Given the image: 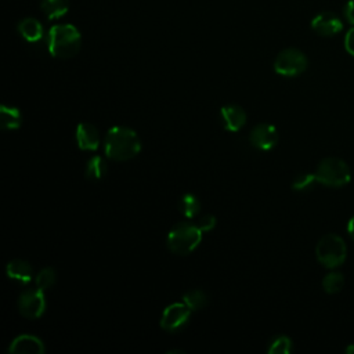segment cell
<instances>
[{
    "label": "cell",
    "instance_id": "cell-1",
    "mask_svg": "<svg viewBox=\"0 0 354 354\" xmlns=\"http://www.w3.org/2000/svg\"><path fill=\"white\" fill-rule=\"evenodd\" d=\"M104 151L112 160H129L137 156L141 151V141L133 129L126 126H113L105 136Z\"/></svg>",
    "mask_w": 354,
    "mask_h": 354
},
{
    "label": "cell",
    "instance_id": "cell-2",
    "mask_svg": "<svg viewBox=\"0 0 354 354\" xmlns=\"http://www.w3.org/2000/svg\"><path fill=\"white\" fill-rule=\"evenodd\" d=\"M82 46V35L72 24L54 25L47 35V47L53 57L71 58Z\"/></svg>",
    "mask_w": 354,
    "mask_h": 354
},
{
    "label": "cell",
    "instance_id": "cell-3",
    "mask_svg": "<svg viewBox=\"0 0 354 354\" xmlns=\"http://www.w3.org/2000/svg\"><path fill=\"white\" fill-rule=\"evenodd\" d=\"M202 234L203 231H201L195 223L181 221L174 224L169 231L166 245L174 254L187 256L199 246Z\"/></svg>",
    "mask_w": 354,
    "mask_h": 354
},
{
    "label": "cell",
    "instance_id": "cell-4",
    "mask_svg": "<svg viewBox=\"0 0 354 354\" xmlns=\"http://www.w3.org/2000/svg\"><path fill=\"white\" fill-rule=\"evenodd\" d=\"M315 178L319 184L326 187H343L350 181L351 173L347 163L335 156H329L322 159L315 170Z\"/></svg>",
    "mask_w": 354,
    "mask_h": 354
},
{
    "label": "cell",
    "instance_id": "cell-5",
    "mask_svg": "<svg viewBox=\"0 0 354 354\" xmlns=\"http://www.w3.org/2000/svg\"><path fill=\"white\" fill-rule=\"evenodd\" d=\"M346 243L343 238L336 234L324 235L315 246V256L318 261L326 268L340 267L346 260Z\"/></svg>",
    "mask_w": 354,
    "mask_h": 354
},
{
    "label": "cell",
    "instance_id": "cell-6",
    "mask_svg": "<svg viewBox=\"0 0 354 354\" xmlns=\"http://www.w3.org/2000/svg\"><path fill=\"white\" fill-rule=\"evenodd\" d=\"M307 68V57L297 48H285L282 50L275 61L274 71L278 75L293 77L303 73Z\"/></svg>",
    "mask_w": 354,
    "mask_h": 354
},
{
    "label": "cell",
    "instance_id": "cell-7",
    "mask_svg": "<svg viewBox=\"0 0 354 354\" xmlns=\"http://www.w3.org/2000/svg\"><path fill=\"white\" fill-rule=\"evenodd\" d=\"M18 310L25 318H40L46 311L44 292L39 288H28L22 290L18 297Z\"/></svg>",
    "mask_w": 354,
    "mask_h": 354
},
{
    "label": "cell",
    "instance_id": "cell-8",
    "mask_svg": "<svg viewBox=\"0 0 354 354\" xmlns=\"http://www.w3.org/2000/svg\"><path fill=\"white\" fill-rule=\"evenodd\" d=\"M191 313L192 310L184 301L171 303L162 313L160 328L167 332H177L188 324Z\"/></svg>",
    "mask_w": 354,
    "mask_h": 354
},
{
    "label": "cell",
    "instance_id": "cell-9",
    "mask_svg": "<svg viewBox=\"0 0 354 354\" xmlns=\"http://www.w3.org/2000/svg\"><path fill=\"white\" fill-rule=\"evenodd\" d=\"M250 144L261 151H268L278 142V131L272 124L259 123L249 134Z\"/></svg>",
    "mask_w": 354,
    "mask_h": 354
},
{
    "label": "cell",
    "instance_id": "cell-10",
    "mask_svg": "<svg viewBox=\"0 0 354 354\" xmlns=\"http://www.w3.org/2000/svg\"><path fill=\"white\" fill-rule=\"evenodd\" d=\"M311 29L319 36H335L342 32L343 22L335 12L324 11L313 18Z\"/></svg>",
    "mask_w": 354,
    "mask_h": 354
},
{
    "label": "cell",
    "instance_id": "cell-11",
    "mask_svg": "<svg viewBox=\"0 0 354 354\" xmlns=\"http://www.w3.org/2000/svg\"><path fill=\"white\" fill-rule=\"evenodd\" d=\"M8 351L12 354H41L46 351L44 343L35 335H18L10 344Z\"/></svg>",
    "mask_w": 354,
    "mask_h": 354
},
{
    "label": "cell",
    "instance_id": "cell-12",
    "mask_svg": "<svg viewBox=\"0 0 354 354\" xmlns=\"http://www.w3.org/2000/svg\"><path fill=\"white\" fill-rule=\"evenodd\" d=\"M220 116L227 131H238L246 123V112L236 104H227L220 109Z\"/></svg>",
    "mask_w": 354,
    "mask_h": 354
},
{
    "label": "cell",
    "instance_id": "cell-13",
    "mask_svg": "<svg viewBox=\"0 0 354 354\" xmlns=\"http://www.w3.org/2000/svg\"><path fill=\"white\" fill-rule=\"evenodd\" d=\"M76 142L83 151H95L100 147V133L91 123H80L76 129Z\"/></svg>",
    "mask_w": 354,
    "mask_h": 354
},
{
    "label": "cell",
    "instance_id": "cell-14",
    "mask_svg": "<svg viewBox=\"0 0 354 354\" xmlns=\"http://www.w3.org/2000/svg\"><path fill=\"white\" fill-rule=\"evenodd\" d=\"M6 272H7L8 278L15 279L21 283H28L33 278L32 266L26 260H22V259H14V260L8 261V264L6 266Z\"/></svg>",
    "mask_w": 354,
    "mask_h": 354
},
{
    "label": "cell",
    "instance_id": "cell-15",
    "mask_svg": "<svg viewBox=\"0 0 354 354\" xmlns=\"http://www.w3.org/2000/svg\"><path fill=\"white\" fill-rule=\"evenodd\" d=\"M18 32L19 35L29 43H37L43 39L44 30L43 25L36 18H24L18 24Z\"/></svg>",
    "mask_w": 354,
    "mask_h": 354
},
{
    "label": "cell",
    "instance_id": "cell-16",
    "mask_svg": "<svg viewBox=\"0 0 354 354\" xmlns=\"http://www.w3.org/2000/svg\"><path fill=\"white\" fill-rule=\"evenodd\" d=\"M0 124L6 130H17L22 124V115L18 108L10 105L0 106Z\"/></svg>",
    "mask_w": 354,
    "mask_h": 354
},
{
    "label": "cell",
    "instance_id": "cell-17",
    "mask_svg": "<svg viewBox=\"0 0 354 354\" xmlns=\"http://www.w3.org/2000/svg\"><path fill=\"white\" fill-rule=\"evenodd\" d=\"M40 8L48 19H59L69 10V0H40Z\"/></svg>",
    "mask_w": 354,
    "mask_h": 354
},
{
    "label": "cell",
    "instance_id": "cell-18",
    "mask_svg": "<svg viewBox=\"0 0 354 354\" xmlns=\"http://www.w3.org/2000/svg\"><path fill=\"white\" fill-rule=\"evenodd\" d=\"M108 171L106 162L101 156H93L87 160L84 174L90 180H101Z\"/></svg>",
    "mask_w": 354,
    "mask_h": 354
},
{
    "label": "cell",
    "instance_id": "cell-19",
    "mask_svg": "<svg viewBox=\"0 0 354 354\" xmlns=\"http://www.w3.org/2000/svg\"><path fill=\"white\" fill-rule=\"evenodd\" d=\"M183 301L192 310V311H198L202 310L203 307L207 306V295L202 290V289H192L188 290L183 295Z\"/></svg>",
    "mask_w": 354,
    "mask_h": 354
},
{
    "label": "cell",
    "instance_id": "cell-20",
    "mask_svg": "<svg viewBox=\"0 0 354 354\" xmlns=\"http://www.w3.org/2000/svg\"><path fill=\"white\" fill-rule=\"evenodd\" d=\"M180 210L187 218H196L201 212V202L194 194H185L180 202Z\"/></svg>",
    "mask_w": 354,
    "mask_h": 354
},
{
    "label": "cell",
    "instance_id": "cell-21",
    "mask_svg": "<svg viewBox=\"0 0 354 354\" xmlns=\"http://www.w3.org/2000/svg\"><path fill=\"white\" fill-rule=\"evenodd\" d=\"M343 286H344V277H343V274H340L337 271H332V272L326 274L322 279V288L329 295L340 292L343 289Z\"/></svg>",
    "mask_w": 354,
    "mask_h": 354
},
{
    "label": "cell",
    "instance_id": "cell-22",
    "mask_svg": "<svg viewBox=\"0 0 354 354\" xmlns=\"http://www.w3.org/2000/svg\"><path fill=\"white\" fill-rule=\"evenodd\" d=\"M55 279H57L55 270L51 267H46L37 272V275L35 278V283H36V288L46 292L55 283Z\"/></svg>",
    "mask_w": 354,
    "mask_h": 354
},
{
    "label": "cell",
    "instance_id": "cell-23",
    "mask_svg": "<svg viewBox=\"0 0 354 354\" xmlns=\"http://www.w3.org/2000/svg\"><path fill=\"white\" fill-rule=\"evenodd\" d=\"M293 348V343L288 336H278L275 337L270 347H268V354H289Z\"/></svg>",
    "mask_w": 354,
    "mask_h": 354
},
{
    "label": "cell",
    "instance_id": "cell-24",
    "mask_svg": "<svg viewBox=\"0 0 354 354\" xmlns=\"http://www.w3.org/2000/svg\"><path fill=\"white\" fill-rule=\"evenodd\" d=\"M318 183L317 178H315V174H310V173H306V174H300L297 176L293 183H292V189L293 191H299V192H303V191H308L314 187V184Z\"/></svg>",
    "mask_w": 354,
    "mask_h": 354
},
{
    "label": "cell",
    "instance_id": "cell-25",
    "mask_svg": "<svg viewBox=\"0 0 354 354\" xmlns=\"http://www.w3.org/2000/svg\"><path fill=\"white\" fill-rule=\"evenodd\" d=\"M195 224L199 227L201 231L207 232L216 227V217L213 214H203L198 218V221H195Z\"/></svg>",
    "mask_w": 354,
    "mask_h": 354
},
{
    "label": "cell",
    "instance_id": "cell-26",
    "mask_svg": "<svg viewBox=\"0 0 354 354\" xmlns=\"http://www.w3.org/2000/svg\"><path fill=\"white\" fill-rule=\"evenodd\" d=\"M344 47L347 53H350L354 57V28H351L344 37Z\"/></svg>",
    "mask_w": 354,
    "mask_h": 354
},
{
    "label": "cell",
    "instance_id": "cell-27",
    "mask_svg": "<svg viewBox=\"0 0 354 354\" xmlns=\"http://www.w3.org/2000/svg\"><path fill=\"white\" fill-rule=\"evenodd\" d=\"M343 14L347 19V22H350L351 25H354V0H348L344 6Z\"/></svg>",
    "mask_w": 354,
    "mask_h": 354
},
{
    "label": "cell",
    "instance_id": "cell-28",
    "mask_svg": "<svg viewBox=\"0 0 354 354\" xmlns=\"http://www.w3.org/2000/svg\"><path fill=\"white\" fill-rule=\"evenodd\" d=\"M347 231H348L350 236L354 239V217H351V220L348 221V224H347Z\"/></svg>",
    "mask_w": 354,
    "mask_h": 354
},
{
    "label": "cell",
    "instance_id": "cell-29",
    "mask_svg": "<svg viewBox=\"0 0 354 354\" xmlns=\"http://www.w3.org/2000/svg\"><path fill=\"white\" fill-rule=\"evenodd\" d=\"M346 353H348V354H354V344H350V346L346 348Z\"/></svg>",
    "mask_w": 354,
    "mask_h": 354
}]
</instances>
